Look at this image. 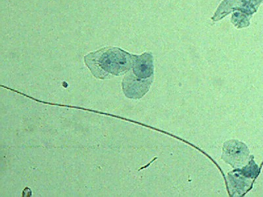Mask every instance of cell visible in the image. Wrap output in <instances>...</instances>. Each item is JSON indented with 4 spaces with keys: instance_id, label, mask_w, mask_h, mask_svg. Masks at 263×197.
I'll return each mask as SVG.
<instances>
[{
    "instance_id": "1",
    "label": "cell",
    "mask_w": 263,
    "mask_h": 197,
    "mask_svg": "<svg viewBox=\"0 0 263 197\" xmlns=\"http://www.w3.org/2000/svg\"><path fill=\"white\" fill-rule=\"evenodd\" d=\"M134 55L119 48L108 47L84 57V62L96 78L104 80L126 73L133 66Z\"/></svg>"
},
{
    "instance_id": "2",
    "label": "cell",
    "mask_w": 263,
    "mask_h": 197,
    "mask_svg": "<svg viewBox=\"0 0 263 197\" xmlns=\"http://www.w3.org/2000/svg\"><path fill=\"white\" fill-rule=\"evenodd\" d=\"M262 0H224L218 7L212 20L214 22L221 20L230 12H241L248 16L257 12Z\"/></svg>"
},
{
    "instance_id": "3",
    "label": "cell",
    "mask_w": 263,
    "mask_h": 197,
    "mask_svg": "<svg viewBox=\"0 0 263 197\" xmlns=\"http://www.w3.org/2000/svg\"><path fill=\"white\" fill-rule=\"evenodd\" d=\"M132 70L127 73L139 81H154V66L151 53L134 55Z\"/></svg>"
},
{
    "instance_id": "4",
    "label": "cell",
    "mask_w": 263,
    "mask_h": 197,
    "mask_svg": "<svg viewBox=\"0 0 263 197\" xmlns=\"http://www.w3.org/2000/svg\"><path fill=\"white\" fill-rule=\"evenodd\" d=\"M153 81H139L126 74L123 79V90L126 97L138 100L144 96L149 91Z\"/></svg>"
},
{
    "instance_id": "5",
    "label": "cell",
    "mask_w": 263,
    "mask_h": 197,
    "mask_svg": "<svg viewBox=\"0 0 263 197\" xmlns=\"http://www.w3.org/2000/svg\"><path fill=\"white\" fill-rule=\"evenodd\" d=\"M238 143V142L235 143L236 147H233L234 148H232L230 143L227 144V147H224V149L227 150L224 151L223 157L228 163L232 164V166L242 164L248 159L249 153H250L248 148L242 143H241L238 149V147H237Z\"/></svg>"
},
{
    "instance_id": "6",
    "label": "cell",
    "mask_w": 263,
    "mask_h": 197,
    "mask_svg": "<svg viewBox=\"0 0 263 197\" xmlns=\"http://www.w3.org/2000/svg\"><path fill=\"white\" fill-rule=\"evenodd\" d=\"M232 23L235 27L241 29L250 25V16L241 12H235L232 16Z\"/></svg>"
}]
</instances>
